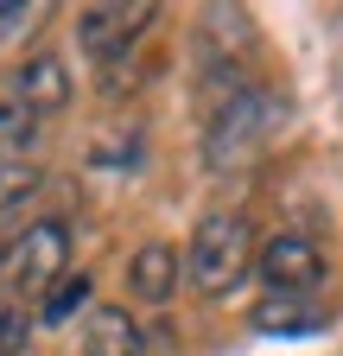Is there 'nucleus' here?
I'll use <instances>...</instances> for the list:
<instances>
[{
	"instance_id": "f257e3e1",
	"label": "nucleus",
	"mask_w": 343,
	"mask_h": 356,
	"mask_svg": "<svg viewBox=\"0 0 343 356\" xmlns=\"http://www.w3.org/2000/svg\"><path fill=\"white\" fill-rule=\"evenodd\" d=\"M261 248H254V222L242 210H210L197 229H191V248H185V280L203 293V299H229L248 274Z\"/></svg>"
},
{
	"instance_id": "f03ea898",
	"label": "nucleus",
	"mask_w": 343,
	"mask_h": 356,
	"mask_svg": "<svg viewBox=\"0 0 343 356\" xmlns=\"http://www.w3.org/2000/svg\"><path fill=\"white\" fill-rule=\"evenodd\" d=\"M280 121V102L267 96L261 83H235L229 96L217 102V115H210V134H203V165L210 172H235L242 159H254L267 147V134Z\"/></svg>"
},
{
	"instance_id": "7ed1b4c3",
	"label": "nucleus",
	"mask_w": 343,
	"mask_h": 356,
	"mask_svg": "<svg viewBox=\"0 0 343 356\" xmlns=\"http://www.w3.org/2000/svg\"><path fill=\"white\" fill-rule=\"evenodd\" d=\"M159 19V7H83L76 13V44H83V58L90 64H102V70H121L127 58L140 51V38H147V26Z\"/></svg>"
},
{
	"instance_id": "20e7f679",
	"label": "nucleus",
	"mask_w": 343,
	"mask_h": 356,
	"mask_svg": "<svg viewBox=\"0 0 343 356\" xmlns=\"http://www.w3.org/2000/svg\"><path fill=\"white\" fill-rule=\"evenodd\" d=\"M64 274H70V229H64L58 216H38L32 229H19V236H13L7 280H13L19 293H38V299H45Z\"/></svg>"
},
{
	"instance_id": "39448f33",
	"label": "nucleus",
	"mask_w": 343,
	"mask_h": 356,
	"mask_svg": "<svg viewBox=\"0 0 343 356\" xmlns=\"http://www.w3.org/2000/svg\"><path fill=\"white\" fill-rule=\"evenodd\" d=\"M261 280H267V293H318L324 286V248L306 236V229H280V236H267V248H261Z\"/></svg>"
},
{
	"instance_id": "423d86ee",
	"label": "nucleus",
	"mask_w": 343,
	"mask_h": 356,
	"mask_svg": "<svg viewBox=\"0 0 343 356\" xmlns=\"http://www.w3.org/2000/svg\"><path fill=\"white\" fill-rule=\"evenodd\" d=\"M153 337L127 305H96L90 325H83V356H147Z\"/></svg>"
},
{
	"instance_id": "0eeeda50",
	"label": "nucleus",
	"mask_w": 343,
	"mask_h": 356,
	"mask_svg": "<svg viewBox=\"0 0 343 356\" xmlns=\"http://www.w3.org/2000/svg\"><path fill=\"white\" fill-rule=\"evenodd\" d=\"M127 286H134L147 305H165L172 293L185 286V254L172 248V242H147V248H134V261H127Z\"/></svg>"
},
{
	"instance_id": "6e6552de",
	"label": "nucleus",
	"mask_w": 343,
	"mask_h": 356,
	"mask_svg": "<svg viewBox=\"0 0 343 356\" xmlns=\"http://www.w3.org/2000/svg\"><path fill=\"white\" fill-rule=\"evenodd\" d=\"M13 102L32 108V115L64 108V102H70V70H64V58H51V51L26 58V64L13 70Z\"/></svg>"
},
{
	"instance_id": "1a4fd4ad",
	"label": "nucleus",
	"mask_w": 343,
	"mask_h": 356,
	"mask_svg": "<svg viewBox=\"0 0 343 356\" xmlns=\"http://www.w3.org/2000/svg\"><path fill=\"white\" fill-rule=\"evenodd\" d=\"M331 318V312H324V299L318 293H267L261 305H254V331H318Z\"/></svg>"
},
{
	"instance_id": "9d476101",
	"label": "nucleus",
	"mask_w": 343,
	"mask_h": 356,
	"mask_svg": "<svg viewBox=\"0 0 343 356\" xmlns=\"http://www.w3.org/2000/svg\"><path fill=\"white\" fill-rule=\"evenodd\" d=\"M32 140H38V115L7 96V102H0V159H26Z\"/></svg>"
},
{
	"instance_id": "9b49d317",
	"label": "nucleus",
	"mask_w": 343,
	"mask_h": 356,
	"mask_svg": "<svg viewBox=\"0 0 343 356\" xmlns=\"http://www.w3.org/2000/svg\"><path fill=\"white\" fill-rule=\"evenodd\" d=\"M90 286H96L90 274H64V280L45 293V305H38V312H45V325H64L76 305H90Z\"/></svg>"
},
{
	"instance_id": "f8f14e48",
	"label": "nucleus",
	"mask_w": 343,
	"mask_h": 356,
	"mask_svg": "<svg viewBox=\"0 0 343 356\" xmlns=\"http://www.w3.org/2000/svg\"><path fill=\"white\" fill-rule=\"evenodd\" d=\"M32 185H38L32 159H0V216H7L13 204H26V197H32Z\"/></svg>"
},
{
	"instance_id": "ddd939ff",
	"label": "nucleus",
	"mask_w": 343,
	"mask_h": 356,
	"mask_svg": "<svg viewBox=\"0 0 343 356\" xmlns=\"http://www.w3.org/2000/svg\"><path fill=\"white\" fill-rule=\"evenodd\" d=\"M26 343H32V318L19 305H0V356H26Z\"/></svg>"
},
{
	"instance_id": "4468645a",
	"label": "nucleus",
	"mask_w": 343,
	"mask_h": 356,
	"mask_svg": "<svg viewBox=\"0 0 343 356\" xmlns=\"http://www.w3.org/2000/svg\"><path fill=\"white\" fill-rule=\"evenodd\" d=\"M7 254H13V236H0V274H7Z\"/></svg>"
}]
</instances>
